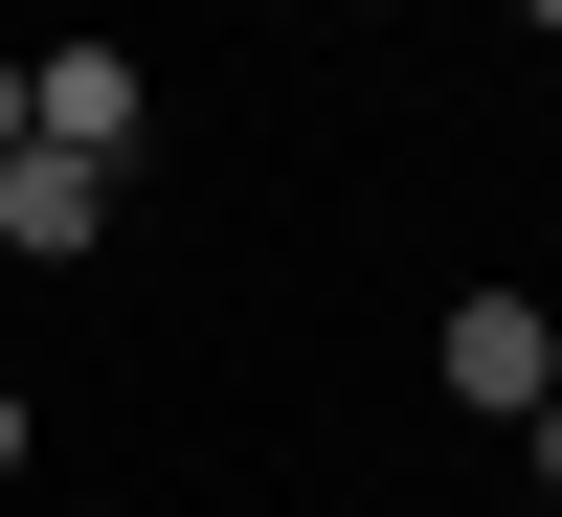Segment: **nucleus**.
Returning a JSON list of instances; mask_svg holds the SVG:
<instances>
[{"label": "nucleus", "instance_id": "39448f33", "mask_svg": "<svg viewBox=\"0 0 562 517\" xmlns=\"http://www.w3.org/2000/svg\"><path fill=\"white\" fill-rule=\"evenodd\" d=\"M0 495H23V383H0Z\"/></svg>", "mask_w": 562, "mask_h": 517}, {"label": "nucleus", "instance_id": "20e7f679", "mask_svg": "<svg viewBox=\"0 0 562 517\" xmlns=\"http://www.w3.org/2000/svg\"><path fill=\"white\" fill-rule=\"evenodd\" d=\"M518 473H540V495H562V383H540V405H518Z\"/></svg>", "mask_w": 562, "mask_h": 517}, {"label": "nucleus", "instance_id": "0eeeda50", "mask_svg": "<svg viewBox=\"0 0 562 517\" xmlns=\"http://www.w3.org/2000/svg\"><path fill=\"white\" fill-rule=\"evenodd\" d=\"M518 23H540V45H562V0H518Z\"/></svg>", "mask_w": 562, "mask_h": 517}, {"label": "nucleus", "instance_id": "f03ea898", "mask_svg": "<svg viewBox=\"0 0 562 517\" xmlns=\"http://www.w3.org/2000/svg\"><path fill=\"white\" fill-rule=\"evenodd\" d=\"M0 248H23V270L113 248V158H45V135H23V158H0Z\"/></svg>", "mask_w": 562, "mask_h": 517}, {"label": "nucleus", "instance_id": "423d86ee", "mask_svg": "<svg viewBox=\"0 0 562 517\" xmlns=\"http://www.w3.org/2000/svg\"><path fill=\"white\" fill-rule=\"evenodd\" d=\"M0 158H23V68H0Z\"/></svg>", "mask_w": 562, "mask_h": 517}, {"label": "nucleus", "instance_id": "f257e3e1", "mask_svg": "<svg viewBox=\"0 0 562 517\" xmlns=\"http://www.w3.org/2000/svg\"><path fill=\"white\" fill-rule=\"evenodd\" d=\"M428 383H450V405H495V428H518V405L562 383V338H540V293H450V338H428Z\"/></svg>", "mask_w": 562, "mask_h": 517}, {"label": "nucleus", "instance_id": "7ed1b4c3", "mask_svg": "<svg viewBox=\"0 0 562 517\" xmlns=\"http://www.w3.org/2000/svg\"><path fill=\"white\" fill-rule=\"evenodd\" d=\"M23 135H45V158H135V45H45V68H23Z\"/></svg>", "mask_w": 562, "mask_h": 517}]
</instances>
